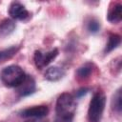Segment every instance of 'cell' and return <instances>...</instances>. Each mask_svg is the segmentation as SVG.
Returning <instances> with one entry per match:
<instances>
[{
	"mask_svg": "<svg viewBox=\"0 0 122 122\" xmlns=\"http://www.w3.org/2000/svg\"><path fill=\"white\" fill-rule=\"evenodd\" d=\"M9 13L11 18L18 20H25L29 16V11L25 9L23 5L17 2H14L10 5L9 9Z\"/></svg>",
	"mask_w": 122,
	"mask_h": 122,
	"instance_id": "cell-7",
	"label": "cell"
},
{
	"mask_svg": "<svg viewBox=\"0 0 122 122\" xmlns=\"http://www.w3.org/2000/svg\"><path fill=\"white\" fill-rule=\"evenodd\" d=\"M87 92H88V89H86V88H82V89H80V90L76 92V95H77L78 97H81L83 94H86Z\"/></svg>",
	"mask_w": 122,
	"mask_h": 122,
	"instance_id": "cell-17",
	"label": "cell"
},
{
	"mask_svg": "<svg viewBox=\"0 0 122 122\" xmlns=\"http://www.w3.org/2000/svg\"><path fill=\"white\" fill-rule=\"evenodd\" d=\"M26 74L21 67L17 65H10L3 69L1 72V79L8 87L16 88L25 79Z\"/></svg>",
	"mask_w": 122,
	"mask_h": 122,
	"instance_id": "cell-1",
	"label": "cell"
},
{
	"mask_svg": "<svg viewBox=\"0 0 122 122\" xmlns=\"http://www.w3.org/2000/svg\"><path fill=\"white\" fill-rule=\"evenodd\" d=\"M65 75V71L62 68L53 66L47 69L45 72V78L49 81H58Z\"/></svg>",
	"mask_w": 122,
	"mask_h": 122,
	"instance_id": "cell-8",
	"label": "cell"
},
{
	"mask_svg": "<svg viewBox=\"0 0 122 122\" xmlns=\"http://www.w3.org/2000/svg\"><path fill=\"white\" fill-rule=\"evenodd\" d=\"M112 109L116 112H120L122 109V96H121V89H118L112 96Z\"/></svg>",
	"mask_w": 122,
	"mask_h": 122,
	"instance_id": "cell-12",
	"label": "cell"
},
{
	"mask_svg": "<svg viewBox=\"0 0 122 122\" xmlns=\"http://www.w3.org/2000/svg\"><path fill=\"white\" fill-rule=\"evenodd\" d=\"M18 51V48L17 47H10L9 49H6V50H3L0 51V61L3 62L5 60H8L10 58H11L16 52Z\"/></svg>",
	"mask_w": 122,
	"mask_h": 122,
	"instance_id": "cell-13",
	"label": "cell"
},
{
	"mask_svg": "<svg viewBox=\"0 0 122 122\" xmlns=\"http://www.w3.org/2000/svg\"><path fill=\"white\" fill-rule=\"evenodd\" d=\"M35 82L30 75H26L23 82L16 87V92L20 96H28L35 92Z\"/></svg>",
	"mask_w": 122,
	"mask_h": 122,
	"instance_id": "cell-6",
	"label": "cell"
},
{
	"mask_svg": "<svg viewBox=\"0 0 122 122\" xmlns=\"http://www.w3.org/2000/svg\"><path fill=\"white\" fill-rule=\"evenodd\" d=\"M48 112H49L48 107L41 105V106H34L31 108L25 109L20 112V114L22 117H26V118H42L44 116H47Z\"/></svg>",
	"mask_w": 122,
	"mask_h": 122,
	"instance_id": "cell-5",
	"label": "cell"
},
{
	"mask_svg": "<svg viewBox=\"0 0 122 122\" xmlns=\"http://www.w3.org/2000/svg\"><path fill=\"white\" fill-rule=\"evenodd\" d=\"M73 115H57L54 119V122H72Z\"/></svg>",
	"mask_w": 122,
	"mask_h": 122,
	"instance_id": "cell-16",
	"label": "cell"
},
{
	"mask_svg": "<svg viewBox=\"0 0 122 122\" xmlns=\"http://www.w3.org/2000/svg\"><path fill=\"white\" fill-rule=\"evenodd\" d=\"M87 28H88V30L91 33H96L100 30V23L95 19H92L88 23V27Z\"/></svg>",
	"mask_w": 122,
	"mask_h": 122,
	"instance_id": "cell-15",
	"label": "cell"
},
{
	"mask_svg": "<svg viewBox=\"0 0 122 122\" xmlns=\"http://www.w3.org/2000/svg\"><path fill=\"white\" fill-rule=\"evenodd\" d=\"M76 108L74 97L68 92H64L57 98L56 114L57 115H73Z\"/></svg>",
	"mask_w": 122,
	"mask_h": 122,
	"instance_id": "cell-3",
	"label": "cell"
},
{
	"mask_svg": "<svg viewBox=\"0 0 122 122\" xmlns=\"http://www.w3.org/2000/svg\"><path fill=\"white\" fill-rule=\"evenodd\" d=\"M57 55H58L57 49H53L51 51L46 52V53H43L40 51H35L34 56H33L35 66L37 67V69L41 70L44 67H46L47 65H49Z\"/></svg>",
	"mask_w": 122,
	"mask_h": 122,
	"instance_id": "cell-4",
	"label": "cell"
},
{
	"mask_svg": "<svg viewBox=\"0 0 122 122\" xmlns=\"http://www.w3.org/2000/svg\"><path fill=\"white\" fill-rule=\"evenodd\" d=\"M121 42V37L118 34H112L109 37V41L106 45V48L104 50L105 53H109L110 51H112V50H114L115 48H117V46L120 44Z\"/></svg>",
	"mask_w": 122,
	"mask_h": 122,
	"instance_id": "cell-11",
	"label": "cell"
},
{
	"mask_svg": "<svg viewBox=\"0 0 122 122\" xmlns=\"http://www.w3.org/2000/svg\"><path fill=\"white\" fill-rule=\"evenodd\" d=\"M121 18H122V5L118 3L109 10L107 19L112 23H118L121 21Z\"/></svg>",
	"mask_w": 122,
	"mask_h": 122,
	"instance_id": "cell-9",
	"label": "cell"
},
{
	"mask_svg": "<svg viewBox=\"0 0 122 122\" xmlns=\"http://www.w3.org/2000/svg\"><path fill=\"white\" fill-rule=\"evenodd\" d=\"M106 103V97L102 92H96L92 98L88 110V118L90 122H99L102 117Z\"/></svg>",
	"mask_w": 122,
	"mask_h": 122,
	"instance_id": "cell-2",
	"label": "cell"
},
{
	"mask_svg": "<svg viewBox=\"0 0 122 122\" xmlns=\"http://www.w3.org/2000/svg\"><path fill=\"white\" fill-rule=\"evenodd\" d=\"M15 29V23L11 19H4L0 23V36L5 37L13 32Z\"/></svg>",
	"mask_w": 122,
	"mask_h": 122,
	"instance_id": "cell-10",
	"label": "cell"
},
{
	"mask_svg": "<svg viewBox=\"0 0 122 122\" xmlns=\"http://www.w3.org/2000/svg\"><path fill=\"white\" fill-rule=\"evenodd\" d=\"M92 66H90V65H84V66L80 67L77 70V75L80 78H87L92 73Z\"/></svg>",
	"mask_w": 122,
	"mask_h": 122,
	"instance_id": "cell-14",
	"label": "cell"
}]
</instances>
